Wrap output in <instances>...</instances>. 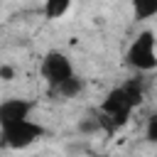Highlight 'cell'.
Wrapping results in <instances>:
<instances>
[{
    "label": "cell",
    "mask_w": 157,
    "mask_h": 157,
    "mask_svg": "<svg viewBox=\"0 0 157 157\" xmlns=\"http://www.w3.org/2000/svg\"><path fill=\"white\" fill-rule=\"evenodd\" d=\"M42 76L47 78V83H49V88H52V86L71 78V76H74V66H71V61H69L66 54H61V52H49V54L42 59Z\"/></svg>",
    "instance_id": "4"
},
{
    "label": "cell",
    "mask_w": 157,
    "mask_h": 157,
    "mask_svg": "<svg viewBox=\"0 0 157 157\" xmlns=\"http://www.w3.org/2000/svg\"><path fill=\"white\" fill-rule=\"evenodd\" d=\"M98 130H103V125H101V118H98V113L96 115H88V118H83L81 123H78V132H98Z\"/></svg>",
    "instance_id": "10"
},
{
    "label": "cell",
    "mask_w": 157,
    "mask_h": 157,
    "mask_svg": "<svg viewBox=\"0 0 157 157\" xmlns=\"http://www.w3.org/2000/svg\"><path fill=\"white\" fill-rule=\"evenodd\" d=\"M0 76H2L5 81H10V78H12V69H7V66H2V69H0Z\"/></svg>",
    "instance_id": "12"
},
{
    "label": "cell",
    "mask_w": 157,
    "mask_h": 157,
    "mask_svg": "<svg viewBox=\"0 0 157 157\" xmlns=\"http://www.w3.org/2000/svg\"><path fill=\"white\" fill-rule=\"evenodd\" d=\"M132 108H135V105H132V101L128 98V93L123 91V86L108 91L105 101H103L101 108H98V118H101L103 130L110 132V130H115V128H123V125L128 123Z\"/></svg>",
    "instance_id": "1"
},
{
    "label": "cell",
    "mask_w": 157,
    "mask_h": 157,
    "mask_svg": "<svg viewBox=\"0 0 157 157\" xmlns=\"http://www.w3.org/2000/svg\"><path fill=\"white\" fill-rule=\"evenodd\" d=\"M145 137H147V142H157V113H152L150 118H147V123H145Z\"/></svg>",
    "instance_id": "11"
},
{
    "label": "cell",
    "mask_w": 157,
    "mask_h": 157,
    "mask_svg": "<svg viewBox=\"0 0 157 157\" xmlns=\"http://www.w3.org/2000/svg\"><path fill=\"white\" fill-rule=\"evenodd\" d=\"M132 15L135 20H150L157 15V0H135L132 2Z\"/></svg>",
    "instance_id": "8"
},
{
    "label": "cell",
    "mask_w": 157,
    "mask_h": 157,
    "mask_svg": "<svg viewBox=\"0 0 157 157\" xmlns=\"http://www.w3.org/2000/svg\"><path fill=\"white\" fill-rule=\"evenodd\" d=\"M69 10H71V2H69V0H49V2H44V7H42V12H44L47 20H61Z\"/></svg>",
    "instance_id": "7"
},
{
    "label": "cell",
    "mask_w": 157,
    "mask_h": 157,
    "mask_svg": "<svg viewBox=\"0 0 157 157\" xmlns=\"http://www.w3.org/2000/svg\"><path fill=\"white\" fill-rule=\"evenodd\" d=\"M155 34L152 32H140L135 39H132V44L128 47V52H125V61H128V66H132L135 71H152L155 66H157V52H155Z\"/></svg>",
    "instance_id": "2"
},
{
    "label": "cell",
    "mask_w": 157,
    "mask_h": 157,
    "mask_svg": "<svg viewBox=\"0 0 157 157\" xmlns=\"http://www.w3.org/2000/svg\"><path fill=\"white\" fill-rule=\"evenodd\" d=\"M81 91H83V78H78V76L74 74L71 78L52 86V88H49V96H52L54 101H71V98H76Z\"/></svg>",
    "instance_id": "6"
},
{
    "label": "cell",
    "mask_w": 157,
    "mask_h": 157,
    "mask_svg": "<svg viewBox=\"0 0 157 157\" xmlns=\"http://www.w3.org/2000/svg\"><path fill=\"white\" fill-rule=\"evenodd\" d=\"M42 135H44V128L32 120H22V123H12V125L0 128V142L10 150H25V147L34 145Z\"/></svg>",
    "instance_id": "3"
},
{
    "label": "cell",
    "mask_w": 157,
    "mask_h": 157,
    "mask_svg": "<svg viewBox=\"0 0 157 157\" xmlns=\"http://www.w3.org/2000/svg\"><path fill=\"white\" fill-rule=\"evenodd\" d=\"M123 91L128 93V98L132 101V105H137V103L142 101V83H140L137 78H132V81L123 83Z\"/></svg>",
    "instance_id": "9"
},
{
    "label": "cell",
    "mask_w": 157,
    "mask_h": 157,
    "mask_svg": "<svg viewBox=\"0 0 157 157\" xmlns=\"http://www.w3.org/2000/svg\"><path fill=\"white\" fill-rule=\"evenodd\" d=\"M32 108H34V103L27 101V98H7V101H2L0 103V128L29 120Z\"/></svg>",
    "instance_id": "5"
}]
</instances>
